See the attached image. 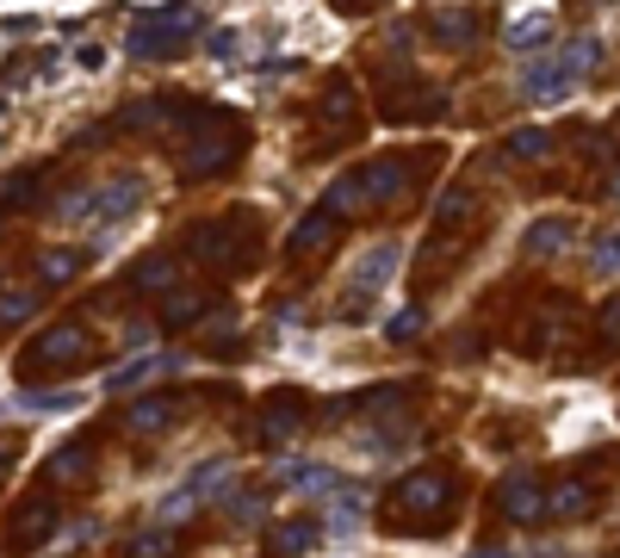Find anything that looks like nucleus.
Returning <instances> with one entry per match:
<instances>
[{
    "instance_id": "nucleus-25",
    "label": "nucleus",
    "mask_w": 620,
    "mask_h": 558,
    "mask_svg": "<svg viewBox=\"0 0 620 558\" xmlns=\"http://www.w3.org/2000/svg\"><path fill=\"white\" fill-rule=\"evenodd\" d=\"M162 317H168V323H193V317H205V298H199V292H175V298L162 305Z\"/></svg>"
},
{
    "instance_id": "nucleus-27",
    "label": "nucleus",
    "mask_w": 620,
    "mask_h": 558,
    "mask_svg": "<svg viewBox=\"0 0 620 558\" xmlns=\"http://www.w3.org/2000/svg\"><path fill=\"white\" fill-rule=\"evenodd\" d=\"M236 50H242V38H236V32H212V38H205V57H217V62H230Z\"/></svg>"
},
{
    "instance_id": "nucleus-12",
    "label": "nucleus",
    "mask_w": 620,
    "mask_h": 558,
    "mask_svg": "<svg viewBox=\"0 0 620 558\" xmlns=\"http://www.w3.org/2000/svg\"><path fill=\"white\" fill-rule=\"evenodd\" d=\"M552 38H559V20H552V13H522V20H509V32H503L509 50H527V57H540Z\"/></svg>"
},
{
    "instance_id": "nucleus-26",
    "label": "nucleus",
    "mask_w": 620,
    "mask_h": 558,
    "mask_svg": "<svg viewBox=\"0 0 620 558\" xmlns=\"http://www.w3.org/2000/svg\"><path fill=\"white\" fill-rule=\"evenodd\" d=\"M168 546H175V527H155V534H143V539L131 546V558H162Z\"/></svg>"
},
{
    "instance_id": "nucleus-5",
    "label": "nucleus",
    "mask_w": 620,
    "mask_h": 558,
    "mask_svg": "<svg viewBox=\"0 0 620 558\" xmlns=\"http://www.w3.org/2000/svg\"><path fill=\"white\" fill-rule=\"evenodd\" d=\"M193 25H199L193 7H162V13H150V20L124 38V50H131V57H143V62H168V57H180V50H187V32H193Z\"/></svg>"
},
{
    "instance_id": "nucleus-20",
    "label": "nucleus",
    "mask_w": 620,
    "mask_h": 558,
    "mask_svg": "<svg viewBox=\"0 0 620 558\" xmlns=\"http://www.w3.org/2000/svg\"><path fill=\"white\" fill-rule=\"evenodd\" d=\"M25 317H38V292H25V286H13V292H0V329H13V323H25Z\"/></svg>"
},
{
    "instance_id": "nucleus-24",
    "label": "nucleus",
    "mask_w": 620,
    "mask_h": 558,
    "mask_svg": "<svg viewBox=\"0 0 620 558\" xmlns=\"http://www.w3.org/2000/svg\"><path fill=\"white\" fill-rule=\"evenodd\" d=\"M168 280H175V261H168V254H143V261H136V286L143 292L168 286Z\"/></svg>"
},
{
    "instance_id": "nucleus-4",
    "label": "nucleus",
    "mask_w": 620,
    "mask_h": 558,
    "mask_svg": "<svg viewBox=\"0 0 620 558\" xmlns=\"http://www.w3.org/2000/svg\"><path fill=\"white\" fill-rule=\"evenodd\" d=\"M230 497H236V465L230 460H212V465H199V472L180 484L175 497L155 502V521L168 527V521H187L193 509H205V502H230Z\"/></svg>"
},
{
    "instance_id": "nucleus-11",
    "label": "nucleus",
    "mask_w": 620,
    "mask_h": 558,
    "mask_svg": "<svg viewBox=\"0 0 620 558\" xmlns=\"http://www.w3.org/2000/svg\"><path fill=\"white\" fill-rule=\"evenodd\" d=\"M571 236H577L571 217H534V224L522 230V254H527V261H546V254L571 249Z\"/></svg>"
},
{
    "instance_id": "nucleus-28",
    "label": "nucleus",
    "mask_w": 620,
    "mask_h": 558,
    "mask_svg": "<svg viewBox=\"0 0 620 558\" xmlns=\"http://www.w3.org/2000/svg\"><path fill=\"white\" fill-rule=\"evenodd\" d=\"M416 329H422V310H397V317H391V342H409Z\"/></svg>"
},
{
    "instance_id": "nucleus-6",
    "label": "nucleus",
    "mask_w": 620,
    "mask_h": 558,
    "mask_svg": "<svg viewBox=\"0 0 620 558\" xmlns=\"http://www.w3.org/2000/svg\"><path fill=\"white\" fill-rule=\"evenodd\" d=\"M397 261H404V249H397L391 236H385V242H372V249L354 261V273H348V305H342V317H367V305L391 286Z\"/></svg>"
},
{
    "instance_id": "nucleus-3",
    "label": "nucleus",
    "mask_w": 620,
    "mask_h": 558,
    "mask_svg": "<svg viewBox=\"0 0 620 558\" xmlns=\"http://www.w3.org/2000/svg\"><path fill=\"white\" fill-rule=\"evenodd\" d=\"M143 205V174H118V180H106V187H94V193H69L57 205L69 224H87V230H112V224H124V217Z\"/></svg>"
},
{
    "instance_id": "nucleus-14",
    "label": "nucleus",
    "mask_w": 620,
    "mask_h": 558,
    "mask_svg": "<svg viewBox=\"0 0 620 558\" xmlns=\"http://www.w3.org/2000/svg\"><path fill=\"white\" fill-rule=\"evenodd\" d=\"M286 484L291 490H305V497L330 502L335 490H342V472H330V465H286Z\"/></svg>"
},
{
    "instance_id": "nucleus-1",
    "label": "nucleus",
    "mask_w": 620,
    "mask_h": 558,
    "mask_svg": "<svg viewBox=\"0 0 620 558\" xmlns=\"http://www.w3.org/2000/svg\"><path fill=\"white\" fill-rule=\"evenodd\" d=\"M596 62H601L596 38H571V44H559L552 57L527 62L522 69V94L534 99V106H552V99H564L571 87H583V81L596 75Z\"/></svg>"
},
{
    "instance_id": "nucleus-13",
    "label": "nucleus",
    "mask_w": 620,
    "mask_h": 558,
    "mask_svg": "<svg viewBox=\"0 0 620 558\" xmlns=\"http://www.w3.org/2000/svg\"><path fill=\"white\" fill-rule=\"evenodd\" d=\"M230 155H236V143H224V131H217V136H205L199 150H187V155H180L175 168H180V180H205V174H212V168H224Z\"/></svg>"
},
{
    "instance_id": "nucleus-10",
    "label": "nucleus",
    "mask_w": 620,
    "mask_h": 558,
    "mask_svg": "<svg viewBox=\"0 0 620 558\" xmlns=\"http://www.w3.org/2000/svg\"><path fill=\"white\" fill-rule=\"evenodd\" d=\"M397 502H404L409 515H441L446 502H453V484H446L441 472H416V478H404Z\"/></svg>"
},
{
    "instance_id": "nucleus-15",
    "label": "nucleus",
    "mask_w": 620,
    "mask_h": 558,
    "mask_svg": "<svg viewBox=\"0 0 620 558\" xmlns=\"http://www.w3.org/2000/svg\"><path fill=\"white\" fill-rule=\"evenodd\" d=\"M317 534H323L317 521H279V539L267 546V558H298V553H310V546H317Z\"/></svg>"
},
{
    "instance_id": "nucleus-18",
    "label": "nucleus",
    "mask_w": 620,
    "mask_h": 558,
    "mask_svg": "<svg viewBox=\"0 0 620 558\" xmlns=\"http://www.w3.org/2000/svg\"><path fill=\"white\" fill-rule=\"evenodd\" d=\"M589 273L596 280H620V230H601L596 249H589Z\"/></svg>"
},
{
    "instance_id": "nucleus-22",
    "label": "nucleus",
    "mask_w": 620,
    "mask_h": 558,
    "mask_svg": "<svg viewBox=\"0 0 620 558\" xmlns=\"http://www.w3.org/2000/svg\"><path fill=\"white\" fill-rule=\"evenodd\" d=\"M38 273L50 280V286H62L69 273H81V254H75V249H44V254H38Z\"/></svg>"
},
{
    "instance_id": "nucleus-7",
    "label": "nucleus",
    "mask_w": 620,
    "mask_h": 558,
    "mask_svg": "<svg viewBox=\"0 0 620 558\" xmlns=\"http://www.w3.org/2000/svg\"><path fill=\"white\" fill-rule=\"evenodd\" d=\"M497 509H503V521H540L546 515V490L540 478H527V472H515V478H503V490H497Z\"/></svg>"
},
{
    "instance_id": "nucleus-23",
    "label": "nucleus",
    "mask_w": 620,
    "mask_h": 558,
    "mask_svg": "<svg viewBox=\"0 0 620 558\" xmlns=\"http://www.w3.org/2000/svg\"><path fill=\"white\" fill-rule=\"evenodd\" d=\"M472 25H478V13H460V7H453V13H434V32H441V44H465V38H478Z\"/></svg>"
},
{
    "instance_id": "nucleus-8",
    "label": "nucleus",
    "mask_w": 620,
    "mask_h": 558,
    "mask_svg": "<svg viewBox=\"0 0 620 558\" xmlns=\"http://www.w3.org/2000/svg\"><path fill=\"white\" fill-rule=\"evenodd\" d=\"M81 354H87V335H81V329H50V335H38V342L20 354V366L38 372V366H69V360H81Z\"/></svg>"
},
{
    "instance_id": "nucleus-17",
    "label": "nucleus",
    "mask_w": 620,
    "mask_h": 558,
    "mask_svg": "<svg viewBox=\"0 0 620 558\" xmlns=\"http://www.w3.org/2000/svg\"><path fill=\"white\" fill-rule=\"evenodd\" d=\"M589 509H596V497H589V484H559V490H552V497H546V515H589Z\"/></svg>"
},
{
    "instance_id": "nucleus-2",
    "label": "nucleus",
    "mask_w": 620,
    "mask_h": 558,
    "mask_svg": "<svg viewBox=\"0 0 620 558\" xmlns=\"http://www.w3.org/2000/svg\"><path fill=\"white\" fill-rule=\"evenodd\" d=\"M409 162L404 155H379V162H367V168L342 174L330 187V199H323V212H372V205H391V199H404V180Z\"/></svg>"
},
{
    "instance_id": "nucleus-9",
    "label": "nucleus",
    "mask_w": 620,
    "mask_h": 558,
    "mask_svg": "<svg viewBox=\"0 0 620 558\" xmlns=\"http://www.w3.org/2000/svg\"><path fill=\"white\" fill-rule=\"evenodd\" d=\"M187 366V354H143V360H131V366H112L106 372V397H118V391H136V385H150L155 372H180Z\"/></svg>"
},
{
    "instance_id": "nucleus-21",
    "label": "nucleus",
    "mask_w": 620,
    "mask_h": 558,
    "mask_svg": "<svg viewBox=\"0 0 620 558\" xmlns=\"http://www.w3.org/2000/svg\"><path fill=\"white\" fill-rule=\"evenodd\" d=\"M546 150H552V136H546V131H515V136L503 143L509 162H540Z\"/></svg>"
},
{
    "instance_id": "nucleus-29",
    "label": "nucleus",
    "mask_w": 620,
    "mask_h": 558,
    "mask_svg": "<svg viewBox=\"0 0 620 558\" xmlns=\"http://www.w3.org/2000/svg\"><path fill=\"white\" fill-rule=\"evenodd\" d=\"M472 558H509V546H478Z\"/></svg>"
},
{
    "instance_id": "nucleus-19",
    "label": "nucleus",
    "mask_w": 620,
    "mask_h": 558,
    "mask_svg": "<svg viewBox=\"0 0 620 558\" xmlns=\"http://www.w3.org/2000/svg\"><path fill=\"white\" fill-rule=\"evenodd\" d=\"M330 217H335V212H323V205H317V212H310L305 224L291 230V254H310L317 242H330Z\"/></svg>"
},
{
    "instance_id": "nucleus-16",
    "label": "nucleus",
    "mask_w": 620,
    "mask_h": 558,
    "mask_svg": "<svg viewBox=\"0 0 620 558\" xmlns=\"http://www.w3.org/2000/svg\"><path fill=\"white\" fill-rule=\"evenodd\" d=\"M162 423H175V397H143L124 416V428H136V435H162Z\"/></svg>"
}]
</instances>
